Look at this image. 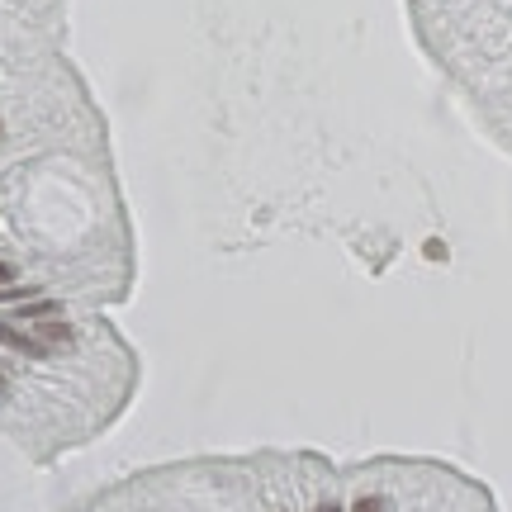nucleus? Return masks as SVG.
I'll return each instance as SVG.
<instances>
[{
	"instance_id": "obj_1",
	"label": "nucleus",
	"mask_w": 512,
	"mask_h": 512,
	"mask_svg": "<svg viewBox=\"0 0 512 512\" xmlns=\"http://www.w3.org/2000/svg\"><path fill=\"white\" fill-rule=\"evenodd\" d=\"M356 512H384V503H380V498H361V503H356Z\"/></svg>"
},
{
	"instance_id": "obj_2",
	"label": "nucleus",
	"mask_w": 512,
	"mask_h": 512,
	"mask_svg": "<svg viewBox=\"0 0 512 512\" xmlns=\"http://www.w3.org/2000/svg\"><path fill=\"white\" fill-rule=\"evenodd\" d=\"M5 280H10V266H5V261H0V285H5Z\"/></svg>"
},
{
	"instance_id": "obj_3",
	"label": "nucleus",
	"mask_w": 512,
	"mask_h": 512,
	"mask_svg": "<svg viewBox=\"0 0 512 512\" xmlns=\"http://www.w3.org/2000/svg\"><path fill=\"white\" fill-rule=\"evenodd\" d=\"M318 512H342V508H332V503H323V508H318Z\"/></svg>"
}]
</instances>
